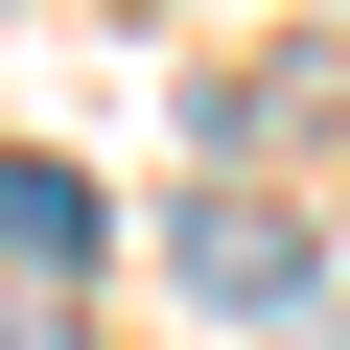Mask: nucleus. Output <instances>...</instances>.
I'll return each mask as SVG.
<instances>
[{"instance_id":"1","label":"nucleus","mask_w":350,"mask_h":350,"mask_svg":"<svg viewBox=\"0 0 350 350\" xmlns=\"http://www.w3.org/2000/svg\"><path fill=\"white\" fill-rule=\"evenodd\" d=\"M304 280H327L304 211H187V304H304Z\"/></svg>"},{"instance_id":"2","label":"nucleus","mask_w":350,"mask_h":350,"mask_svg":"<svg viewBox=\"0 0 350 350\" xmlns=\"http://www.w3.org/2000/svg\"><path fill=\"white\" fill-rule=\"evenodd\" d=\"M0 257H24V280L94 257V187H70V163H0Z\"/></svg>"}]
</instances>
